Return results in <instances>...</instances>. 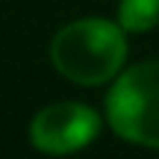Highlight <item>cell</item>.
<instances>
[{
  "mask_svg": "<svg viewBox=\"0 0 159 159\" xmlns=\"http://www.w3.org/2000/svg\"><path fill=\"white\" fill-rule=\"evenodd\" d=\"M97 130H100V118L94 109L85 103L65 100V103L44 106L35 115L33 127H30V139L41 153L68 156L94 142Z\"/></svg>",
  "mask_w": 159,
  "mask_h": 159,
  "instance_id": "3957f363",
  "label": "cell"
},
{
  "mask_svg": "<svg viewBox=\"0 0 159 159\" xmlns=\"http://www.w3.org/2000/svg\"><path fill=\"white\" fill-rule=\"evenodd\" d=\"M118 24L83 18L62 27L50 41V59L62 77L80 85L109 83L127 59V41Z\"/></svg>",
  "mask_w": 159,
  "mask_h": 159,
  "instance_id": "6da1fadb",
  "label": "cell"
},
{
  "mask_svg": "<svg viewBox=\"0 0 159 159\" xmlns=\"http://www.w3.org/2000/svg\"><path fill=\"white\" fill-rule=\"evenodd\" d=\"M106 118L127 142L159 148V59H148L118 77L106 97Z\"/></svg>",
  "mask_w": 159,
  "mask_h": 159,
  "instance_id": "7a4b0ae2",
  "label": "cell"
},
{
  "mask_svg": "<svg viewBox=\"0 0 159 159\" xmlns=\"http://www.w3.org/2000/svg\"><path fill=\"white\" fill-rule=\"evenodd\" d=\"M118 21L127 33H144L159 24V0H121Z\"/></svg>",
  "mask_w": 159,
  "mask_h": 159,
  "instance_id": "277c9868",
  "label": "cell"
}]
</instances>
